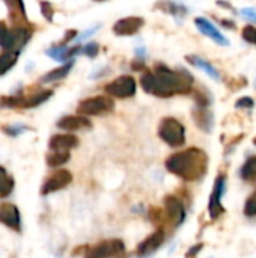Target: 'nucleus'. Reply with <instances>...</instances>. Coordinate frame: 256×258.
Returning a JSON list of instances; mask_svg holds the SVG:
<instances>
[{"label":"nucleus","instance_id":"32","mask_svg":"<svg viewBox=\"0 0 256 258\" xmlns=\"http://www.w3.org/2000/svg\"><path fill=\"white\" fill-rule=\"evenodd\" d=\"M240 15L250 23H256V8H243L240 11Z\"/></svg>","mask_w":256,"mask_h":258},{"label":"nucleus","instance_id":"8","mask_svg":"<svg viewBox=\"0 0 256 258\" xmlns=\"http://www.w3.org/2000/svg\"><path fill=\"white\" fill-rule=\"evenodd\" d=\"M109 97L115 98H130L136 94V80L131 76H121L106 86Z\"/></svg>","mask_w":256,"mask_h":258},{"label":"nucleus","instance_id":"30","mask_svg":"<svg viewBox=\"0 0 256 258\" xmlns=\"http://www.w3.org/2000/svg\"><path fill=\"white\" fill-rule=\"evenodd\" d=\"M243 38L249 44H256V29H255V26H246L243 29Z\"/></svg>","mask_w":256,"mask_h":258},{"label":"nucleus","instance_id":"22","mask_svg":"<svg viewBox=\"0 0 256 258\" xmlns=\"http://www.w3.org/2000/svg\"><path fill=\"white\" fill-rule=\"evenodd\" d=\"M157 6H160L165 12H168V14H172L173 17H176V18H184L185 15H187V9H185V6H182L181 3H176V2H171V0H165V2H162V3H159Z\"/></svg>","mask_w":256,"mask_h":258},{"label":"nucleus","instance_id":"18","mask_svg":"<svg viewBox=\"0 0 256 258\" xmlns=\"http://www.w3.org/2000/svg\"><path fill=\"white\" fill-rule=\"evenodd\" d=\"M194 121H196L197 127L202 129L203 131H211V129H213V115L207 108H197V111L194 114Z\"/></svg>","mask_w":256,"mask_h":258},{"label":"nucleus","instance_id":"1","mask_svg":"<svg viewBox=\"0 0 256 258\" xmlns=\"http://www.w3.org/2000/svg\"><path fill=\"white\" fill-rule=\"evenodd\" d=\"M140 82L145 92L157 97L187 94L193 86V77L187 73V70L172 71L163 65L157 67L156 73H145Z\"/></svg>","mask_w":256,"mask_h":258},{"label":"nucleus","instance_id":"6","mask_svg":"<svg viewBox=\"0 0 256 258\" xmlns=\"http://www.w3.org/2000/svg\"><path fill=\"white\" fill-rule=\"evenodd\" d=\"M165 221L172 230L179 228L185 221V207L179 198L169 195L165 198Z\"/></svg>","mask_w":256,"mask_h":258},{"label":"nucleus","instance_id":"13","mask_svg":"<svg viewBox=\"0 0 256 258\" xmlns=\"http://www.w3.org/2000/svg\"><path fill=\"white\" fill-rule=\"evenodd\" d=\"M142 27H143L142 17H125L116 21V24L113 26V32L119 36H131L137 33Z\"/></svg>","mask_w":256,"mask_h":258},{"label":"nucleus","instance_id":"2","mask_svg":"<svg viewBox=\"0 0 256 258\" xmlns=\"http://www.w3.org/2000/svg\"><path fill=\"white\" fill-rule=\"evenodd\" d=\"M166 169L184 181H197L208 171V156L200 148H185L166 159Z\"/></svg>","mask_w":256,"mask_h":258},{"label":"nucleus","instance_id":"29","mask_svg":"<svg viewBox=\"0 0 256 258\" xmlns=\"http://www.w3.org/2000/svg\"><path fill=\"white\" fill-rule=\"evenodd\" d=\"M243 212L247 218H256V190L246 199Z\"/></svg>","mask_w":256,"mask_h":258},{"label":"nucleus","instance_id":"12","mask_svg":"<svg viewBox=\"0 0 256 258\" xmlns=\"http://www.w3.org/2000/svg\"><path fill=\"white\" fill-rule=\"evenodd\" d=\"M0 222L11 228L12 231H20L21 230V218H20V210L14 204H2L0 205Z\"/></svg>","mask_w":256,"mask_h":258},{"label":"nucleus","instance_id":"16","mask_svg":"<svg viewBox=\"0 0 256 258\" xmlns=\"http://www.w3.org/2000/svg\"><path fill=\"white\" fill-rule=\"evenodd\" d=\"M82 53L80 47H67V45H59V47H51L47 50V55L50 58H53L55 61L65 62L68 59H73L74 55Z\"/></svg>","mask_w":256,"mask_h":258},{"label":"nucleus","instance_id":"25","mask_svg":"<svg viewBox=\"0 0 256 258\" xmlns=\"http://www.w3.org/2000/svg\"><path fill=\"white\" fill-rule=\"evenodd\" d=\"M14 189V180L8 175L5 168L0 166V198L8 196Z\"/></svg>","mask_w":256,"mask_h":258},{"label":"nucleus","instance_id":"7","mask_svg":"<svg viewBox=\"0 0 256 258\" xmlns=\"http://www.w3.org/2000/svg\"><path fill=\"white\" fill-rule=\"evenodd\" d=\"M226 192V175H219L214 181V187L208 201V215L213 221L219 219L225 213L223 207V195Z\"/></svg>","mask_w":256,"mask_h":258},{"label":"nucleus","instance_id":"23","mask_svg":"<svg viewBox=\"0 0 256 258\" xmlns=\"http://www.w3.org/2000/svg\"><path fill=\"white\" fill-rule=\"evenodd\" d=\"M70 159H71V156H70V152H67V151H51L45 160H47L48 166L58 168V166L65 165Z\"/></svg>","mask_w":256,"mask_h":258},{"label":"nucleus","instance_id":"21","mask_svg":"<svg viewBox=\"0 0 256 258\" xmlns=\"http://www.w3.org/2000/svg\"><path fill=\"white\" fill-rule=\"evenodd\" d=\"M12 36H14V44H12V51H17L20 53L21 48L27 44V41L30 39V32L24 27H17L12 30Z\"/></svg>","mask_w":256,"mask_h":258},{"label":"nucleus","instance_id":"28","mask_svg":"<svg viewBox=\"0 0 256 258\" xmlns=\"http://www.w3.org/2000/svg\"><path fill=\"white\" fill-rule=\"evenodd\" d=\"M6 5L11 9V17L18 15V18L21 17L23 20H26V12H24V5L21 0H5Z\"/></svg>","mask_w":256,"mask_h":258},{"label":"nucleus","instance_id":"9","mask_svg":"<svg viewBox=\"0 0 256 258\" xmlns=\"http://www.w3.org/2000/svg\"><path fill=\"white\" fill-rule=\"evenodd\" d=\"M165 240H166V233H165L163 228H159L157 231H154L151 236H148L145 240H142L137 245L136 255L139 258H145V257L152 255L154 252H157L163 246Z\"/></svg>","mask_w":256,"mask_h":258},{"label":"nucleus","instance_id":"26","mask_svg":"<svg viewBox=\"0 0 256 258\" xmlns=\"http://www.w3.org/2000/svg\"><path fill=\"white\" fill-rule=\"evenodd\" d=\"M12 44H14V36H12V30H9L5 23L0 21V47L6 48L8 51L12 50Z\"/></svg>","mask_w":256,"mask_h":258},{"label":"nucleus","instance_id":"37","mask_svg":"<svg viewBox=\"0 0 256 258\" xmlns=\"http://www.w3.org/2000/svg\"><path fill=\"white\" fill-rule=\"evenodd\" d=\"M21 130H23V127H15V129L8 127V129H5V131H6L8 134H11V136H17L18 133H21Z\"/></svg>","mask_w":256,"mask_h":258},{"label":"nucleus","instance_id":"27","mask_svg":"<svg viewBox=\"0 0 256 258\" xmlns=\"http://www.w3.org/2000/svg\"><path fill=\"white\" fill-rule=\"evenodd\" d=\"M17 51H8V53H3L0 56V74H5L8 70L14 67V64L17 62Z\"/></svg>","mask_w":256,"mask_h":258},{"label":"nucleus","instance_id":"39","mask_svg":"<svg viewBox=\"0 0 256 258\" xmlns=\"http://www.w3.org/2000/svg\"><path fill=\"white\" fill-rule=\"evenodd\" d=\"M255 88H256V79H255Z\"/></svg>","mask_w":256,"mask_h":258},{"label":"nucleus","instance_id":"35","mask_svg":"<svg viewBox=\"0 0 256 258\" xmlns=\"http://www.w3.org/2000/svg\"><path fill=\"white\" fill-rule=\"evenodd\" d=\"M99 27H101V26H93V27H90V29L85 30L83 33H80V35L76 38V41H85L86 38H90V36H92V35H93V33H95L98 29H99Z\"/></svg>","mask_w":256,"mask_h":258},{"label":"nucleus","instance_id":"34","mask_svg":"<svg viewBox=\"0 0 256 258\" xmlns=\"http://www.w3.org/2000/svg\"><path fill=\"white\" fill-rule=\"evenodd\" d=\"M41 9H42V15H44L48 21L53 20L55 11H53V8H51V5H50L48 2H42V3H41Z\"/></svg>","mask_w":256,"mask_h":258},{"label":"nucleus","instance_id":"5","mask_svg":"<svg viewBox=\"0 0 256 258\" xmlns=\"http://www.w3.org/2000/svg\"><path fill=\"white\" fill-rule=\"evenodd\" d=\"M125 243L121 239H107L93 246H89L85 252V258H118L124 255Z\"/></svg>","mask_w":256,"mask_h":258},{"label":"nucleus","instance_id":"31","mask_svg":"<svg viewBox=\"0 0 256 258\" xmlns=\"http://www.w3.org/2000/svg\"><path fill=\"white\" fill-rule=\"evenodd\" d=\"M98 44H95V42H89V44H86L85 47H82V53L83 55H86V56H89V58H95L96 55H98Z\"/></svg>","mask_w":256,"mask_h":258},{"label":"nucleus","instance_id":"14","mask_svg":"<svg viewBox=\"0 0 256 258\" xmlns=\"http://www.w3.org/2000/svg\"><path fill=\"white\" fill-rule=\"evenodd\" d=\"M90 121L83 115H70L64 117L58 121V127L65 131H77L83 129H90Z\"/></svg>","mask_w":256,"mask_h":258},{"label":"nucleus","instance_id":"3","mask_svg":"<svg viewBox=\"0 0 256 258\" xmlns=\"http://www.w3.org/2000/svg\"><path fill=\"white\" fill-rule=\"evenodd\" d=\"M159 137L172 148H181L185 143V127L172 117H166L160 121Z\"/></svg>","mask_w":256,"mask_h":258},{"label":"nucleus","instance_id":"36","mask_svg":"<svg viewBox=\"0 0 256 258\" xmlns=\"http://www.w3.org/2000/svg\"><path fill=\"white\" fill-rule=\"evenodd\" d=\"M200 251H202V245H200V243H199V245H194V246H191V248L188 249V252L185 254V257H187V258H194Z\"/></svg>","mask_w":256,"mask_h":258},{"label":"nucleus","instance_id":"33","mask_svg":"<svg viewBox=\"0 0 256 258\" xmlns=\"http://www.w3.org/2000/svg\"><path fill=\"white\" fill-rule=\"evenodd\" d=\"M235 106H237L238 109H252V108L255 106V101H253L250 97H243V98H240V100L235 103Z\"/></svg>","mask_w":256,"mask_h":258},{"label":"nucleus","instance_id":"19","mask_svg":"<svg viewBox=\"0 0 256 258\" xmlns=\"http://www.w3.org/2000/svg\"><path fill=\"white\" fill-rule=\"evenodd\" d=\"M73 65H74V62L70 61L68 64L62 65V67H59V68H56V70H51L50 73H47V74L41 79V82H42V83H48V82H56V80H61V79L67 77L68 73L71 71Z\"/></svg>","mask_w":256,"mask_h":258},{"label":"nucleus","instance_id":"17","mask_svg":"<svg viewBox=\"0 0 256 258\" xmlns=\"http://www.w3.org/2000/svg\"><path fill=\"white\" fill-rule=\"evenodd\" d=\"M187 61H188L191 65H194V67L200 68L203 73H207L211 79H214V80H220V73H219V71H217V68H216L214 65H211L207 59L199 58V56H194V55H190V56H187Z\"/></svg>","mask_w":256,"mask_h":258},{"label":"nucleus","instance_id":"38","mask_svg":"<svg viewBox=\"0 0 256 258\" xmlns=\"http://www.w3.org/2000/svg\"><path fill=\"white\" fill-rule=\"evenodd\" d=\"M253 143H255V145H256V139H255V140H253Z\"/></svg>","mask_w":256,"mask_h":258},{"label":"nucleus","instance_id":"20","mask_svg":"<svg viewBox=\"0 0 256 258\" xmlns=\"http://www.w3.org/2000/svg\"><path fill=\"white\" fill-rule=\"evenodd\" d=\"M240 177H241V180H244L247 183L256 180V156L249 157L243 163V166L240 169Z\"/></svg>","mask_w":256,"mask_h":258},{"label":"nucleus","instance_id":"15","mask_svg":"<svg viewBox=\"0 0 256 258\" xmlns=\"http://www.w3.org/2000/svg\"><path fill=\"white\" fill-rule=\"evenodd\" d=\"M79 145V139L74 134H55L51 136L48 146L51 151H67L70 152V149L76 148Z\"/></svg>","mask_w":256,"mask_h":258},{"label":"nucleus","instance_id":"10","mask_svg":"<svg viewBox=\"0 0 256 258\" xmlns=\"http://www.w3.org/2000/svg\"><path fill=\"white\" fill-rule=\"evenodd\" d=\"M73 181V175L70 171H65V169H61V171H56L53 175H50L45 183L42 184V189H41V193L42 195H48V193H53V192H58V190H62L65 189L68 184H71Z\"/></svg>","mask_w":256,"mask_h":258},{"label":"nucleus","instance_id":"24","mask_svg":"<svg viewBox=\"0 0 256 258\" xmlns=\"http://www.w3.org/2000/svg\"><path fill=\"white\" fill-rule=\"evenodd\" d=\"M51 95H53V91H41L38 94H33L32 97H29L23 101V108H26V109L36 108V106L42 105V103H45Z\"/></svg>","mask_w":256,"mask_h":258},{"label":"nucleus","instance_id":"11","mask_svg":"<svg viewBox=\"0 0 256 258\" xmlns=\"http://www.w3.org/2000/svg\"><path fill=\"white\" fill-rule=\"evenodd\" d=\"M194 24H196V27L199 29L200 33H203L205 36L211 38L216 44H219V45H222V47H228V45H229L228 38H226V36H225L210 20H207L205 17H197V18L194 20Z\"/></svg>","mask_w":256,"mask_h":258},{"label":"nucleus","instance_id":"4","mask_svg":"<svg viewBox=\"0 0 256 258\" xmlns=\"http://www.w3.org/2000/svg\"><path fill=\"white\" fill-rule=\"evenodd\" d=\"M113 109L115 103L109 95H98L83 100L77 108V114L83 117H98L110 114Z\"/></svg>","mask_w":256,"mask_h":258},{"label":"nucleus","instance_id":"40","mask_svg":"<svg viewBox=\"0 0 256 258\" xmlns=\"http://www.w3.org/2000/svg\"><path fill=\"white\" fill-rule=\"evenodd\" d=\"M96 2H102V0H96Z\"/></svg>","mask_w":256,"mask_h":258}]
</instances>
